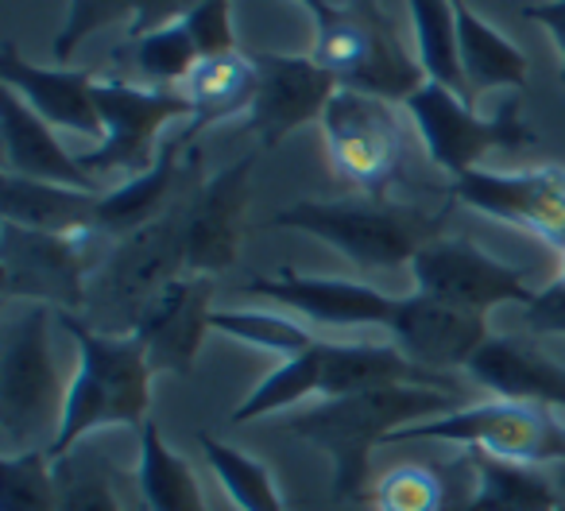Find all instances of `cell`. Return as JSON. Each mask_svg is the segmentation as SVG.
<instances>
[{
	"label": "cell",
	"mask_w": 565,
	"mask_h": 511,
	"mask_svg": "<svg viewBox=\"0 0 565 511\" xmlns=\"http://www.w3.org/2000/svg\"><path fill=\"white\" fill-rule=\"evenodd\" d=\"M454 392L426 384H392L372 392L338 395L322 400L318 407L302 411L287 423L295 438L326 449L333 461V500H364L369 488L372 449L384 446L403 426L426 423V418L449 415Z\"/></svg>",
	"instance_id": "obj_1"
},
{
	"label": "cell",
	"mask_w": 565,
	"mask_h": 511,
	"mask_svg": "<svg viewBox=\"0 0 565 511\" xmlns=\"http://www.w3.org/2000/svg\"><path fill=\"white\" fill-rule=\"evenodd\" d=\"M58 326L78 345V372L66 387L63 423H58L51 457H63L82 446V438L105 426L148 423L151 403V364L132 333H102L82 315H58Z\"/></svg>",
	"instance_id": "obj_2"
},
{
	"label": "cell",
	"mask_w": 565,
	"mask_h": 511,
	"mask_svg": "<svg viewBox=\"0 0 565 511\" xmlns=\"http://www.w3.org/2000/svg\"><path fill=\"white\" fill-rule=\"evenodd\" d=\"M194 187L198 182H190L163 217L113 244L109 256L94 268L82 310L94 330L132 333L148 302L186 276V210Z\"/></svg>",
	"instance_id": "obj_3"
},
{
	"label": "cell",
	"mask_w": 565,
	"mask_h": 511,
	"mask_svg": "<svg viewBox=\"0 0 565 511\" xmlns=\"http://www.w3.org/2000/svg\"><path fill=\"white\" fill-rule=\"evenodd\" d=\"M310 58L326 66L341 89L384 102H407L430 82L418 55H407L380 0H330V12L315 24Z\"/></svg>",
	"instance_id": "obj_4"
},
{
	"label": "cell",
	"mask_w": 565,
	"mask_h": 511,
	"mask_svg": "<svg viewBox=\"0 0 565 511\" xmlns=\"http://www.w3.org/2000/svg\"><path fill=\"white\" fill-rule=\"evenodd\" d=\"M66 392L51 361V307H28L0 345V454L55 446Z\"/></svg>",
	"instance_id": "obj_5"
},
{
	"label": "cell",
	"mask_w": 565,
	"mask_h": 511,
	"mask_svg": "<svg viewBox=\"0 0 565 511\" xmlns=\"http://www.w3.org/2000/svg\"><path fill=\"white\" fill-rule=\"evenodd\" d=\"M441 217H426L415 205L384 202V198H353V202H295L271 217V228H299L356 268H399L411 264L430 241H438Z\"/></svg>",
	"instance_id": "obj_6"
},
{
	"label": "cell",
	"mask_w": 565,
	"mask_h": 511,
	"mask_svg": "<svg viewBox=\"0 0 565 511\" xmlns=\"http://www.w3.org/2000/svg\"><path fill=\"white\" fill-rule=\"evenodd\" d=\"M387 441H454L477 454L500 457L519 465H562L565 461V423L550 407L531 403H477L457 407L449 415L403 426Z\"/></svg>",
	"instance_id": "obj_7"
},
{
	"label": "cell",
	"mask_w": 565,
	"mask_h": 511,
	"mask_svg": "<svg viewBox=\"0 0 565 511\" xmlns=\"http://www.w3.org/2000/svg\"><path fill=\"white\" fill-rule=\"evenodd\" d=\"M403 105H407V117L415 120L418 136H423L430 163L441 167L449 179L477 171L488 151H519L534 143V132L526 128L515 97L503 102L495 117H480L457 89L426 82Z\"/></svg>",
	"instance_id": "obj_8"
},
{
	"label": "cell",
	"mask_w": 565,
	"mask_h": 511,
	"mask_svg": "<svg viewBox=\"0 0 565 511\" xmlns=\"http://www.w3.org/2000/svg\"><path fill=\"white\" fill-rule=\"evenodd\" d=\"M94 236L97 233H40L4 221L0 225L4 299H28L32 307H55L58 315H82Z\"/></svg>",
	"instance_id": "obj_9"
},
{
	"label": "cell",
	"mask_w": 565,
	"mask_h": 511,
	"mask_svg": "<svg viewBox=\"0 0 565 511\" xmlns=\"http://www.w3.org/2000/svg\"><path fill=\"white\" fill-rule=\"evenodd\" d=\"M97 109L105 120V140L97 148L82 151L78 163L89 174H143L156 167V140L171 120L190 117V105L179 89L132 86V82H97Z\"/></svg>",
	"instance_id": "obj_10"
},
{
	"label": "cell",
	"mask_w": 565,
	"mask_h": 511,
	"mask_svg": "<svg viewBox=\"0 0 565 511\" xmlns=\"http://www.w3.org/2000/svg\"><path fill=\"white\" fill-rule=\"evenodd\" d=\"M326 159L333 174L380 198L395 179L403 156V128L392 102L356 89H338L322 113Z\"/></svg>",
	"instance_id": "obj_11"
},
{
	"label": "cell",
	"mask_w": 565,
	"mask_h": 511,
	"mask_svg": "<svg viewBox=\"0 0 565 511\" xmlns=\"http://www.w3.org/2000/svg\"><path fill=\"white\" fill-rule=\"evenodd\" d=\"M411 272H415V295L461 310H477V315H488L503 302L526 307L534 299L523 272L495 260L492 252H484L477 241H465V236L430 241L411 260Z\"/></svg>",
	"instance_id": "obj_12"
},
{
	"label": "cell",
	"mask_w": 565,
	"mask_h": 511,
	"mask_svg": "<svg viewBox=\"0 0 565 511\" xmlns=\"http://www.w3.org/2000/svg\"><path fill=\"white\" fill-rule=\"evenodd\" d=\"M449 194L484 217L526 228L539 241L565 252V167L534 171H465L449 182Z\"/></svg>",
	"instance_id": "obj_13"
},
{
	"label": "cell",
	"mask_w": 565,
	"mask_h": 511,
	"mask_svg": "<svg viewBox=\"0 0 565 511\" xmlns=\"http://www.w3.org/2000/svg\"><path fill=\"white\" fill-rule=\"evenodd\" d=\"M252 63H256V102L248 109V128L259 140V148H275L295 128L322 120L326 105L341 89V82L310 55L256 51Z\"/></svg>",
	"instance_id": "obj_14"
},
{
	"label": "cell",
	"mask_w": 565,
	"mask_h": 511,
	"mask_svg": "<svg viewBox=\"0 0 565 511\" xmlns=\"http://www.w3.org/2000/svg\"><path fill=\"white\" fill-rule=\"evenodd\" d=\"M252 167L256 156H244L194 187L186 210V276L217 279L236 260L252 202Z\"/></svg>",
	"instance_id": "obj_15"
},
{
	"label": "cell",
	"mask_w": 565,
	"mask_h": 511,
	"mask_svg": "<svg viewBox=\"0 0 565 511\" xmlns=\"http://www.w3.org/2000/svg\"><path fill=\"white\" fill-rule=\"evenodd\" d=\"M213 276H179L167 291L148 302V310L136 322L132 338L143 345L151 372L171 376H194L198 349L205 330H213Z\"/></svg>",
	"instance_id": "obj_16"
},
{
	"label": "cell",
	"mask_w": 565,
	"mask_h": 511,
	"mask_svg": "<svg viewBox=\"0 0 565 511\" xmlns=\"http://www.w3.org/2000/svg\"><path fill=\"white\" fill-rule=\"evenodd\" d=\"M387 333H392V345L411 364L438 372V376H446L449 369H465L472 361V353L492 338L484 315L449 307V302H434L426 295L395 299Z\"/></svg>",
	"instance_id": "obj_17"
},
{
	"label": "cell",
	"mask_w": 565,
	"mask_h": 511,
	"mask_svg": "<svg viewBox=\"0 0 565 511\" xmlns=\"http://www.w3.org/2000/svg\"><path fill=\"white\" fill-rule=\"evenodd\" d=\"M244 295H256L264 302L295 310L322 326H384L395 315V299L369 284L333 276H302L295 268H279L271 276H252L244 284Z\"/></svg>",
	"instance_id": "obj_18"
},
{
	"label": "cell",
	"mask_w": 565,
	"mask_h": 511,
	"mask_svg": "<svg viewBox=\"0 0 565 511\" xmlns=\"http://www.w3.org/2000/svg\"><path fill=\"white\" fill-rule=\"evenodd\" d=\"M465 372L495 400L565 411V364L523 333H492Z\"/></svg>",
	"instance_id": "obj_19"
},
{
	"label": "cell",
	"mask_w": 565,
	"mask_h": 511,
	"mask_svg": "<svg viewBox=\"0 0 565 511\" xmlns=\"http://www.w3.org/2000/svg\"><path fill=\"white\" fill-rule=\"evenodd\" d=\"M0 82L9 89H17L51 128L94 136L97 143L105 140V120L94 97V86H97L94 74L63 71V66L47 71V66L28 63L17 47H4L0 51Z\"/></svg>",
	"instance_id": "obj_20"
},
{
	"label": "cell",
	"mask_w": 565,
	"mask_h": 511,
	"mask_svg": "<svg viewBox=\"0 0 565 511\" xmlns=\"http://www.w3.org/2000/svg\"><path fill=\"white\" fill-rule=\"evenodd\" d=\"M190 143H182L174 136L171 143L159 148V159L151 171L128 179L125 187L109 190L97 202V233L125 241V236L140 233L143 225H151L156 217H163L186 190V179H194L198 171V151H186Z\"/></svg>",
	"instance_id": "obj_21"
},
{
	"label": "cell",
	"mask_w": 565,
	"mask_h": 511,
	"mask_svg": "<svg viewBox=\"0 0 565 511\" xmlns=\"http://www.w3.org/2000/svg\"><path fill=\"white\" fill-rule=\"evenodd\" d=\"M0 113H4V117H0V132H4V174L94 190V174L78 163V156H71V151L58 143L55 128H51L17 89L4 86Z\"/></svg>",
	"instance_id": "obj_22"
},
{
	"label": "cell",
	"mask_w": 565,
	"mask_h": 511,
	"mask_svg": "<svg viewBox=\"0 0 565 511\" xmlns=\"http://www.w3.org/2000/svg\"><path fill=\"white\" fill-rule=\"evenodd\" d=\"M179 94L190 105V125L179 140L190 143L205 128L252 109V102H256V63L244 51L198 58V66L186 74Z\"/></svg>",
	"instance_id": "obj_23"
},
{
	"label": "cell",
	"mask_w": 565,
	"mask_h": 511,
	"mask_svg": "<svg viewBox=\"0 0 565 511\" xmlns=\"http://www.w3.org/2000/svg\"><path fill=\"white\" fill-rule=\"evenodd\" d=\"M97 190L63 187L4 174L0 182V217L40 233H97ZM102 236V233H97Z\"/></svg>",
	"instance_id": "obj_24"
},
{
	"label": "cell",
	"mask_w": 565,
	"mask_h": 511,
	"mask_svg": "<svg viewBox=\"0 0 565 511\" xmlns=\"http://www.w3.org/2000/svg\"><path fill=\"white\" fill-rule=\"evenodd\" d=\"M477 485V469L472 457H457L454 465H392L384 477L372 485L369 500L376 511H457L461 503V488Z\"/></svg>",
	"instance_id": "obj_25"
},
{
	"label": "cell",
	"mask_w": 565,
	"mask_h": 511,
	"mask_svg": "<svg viewBox=\"0 0 565 511\" xmlns=\"http://www.w3.org/2000/svg\"><path fill=\"white\" fill-rule=\"evenodd\" d=\"M469 457L477 469V488L457 511H562L554 477H542L534 465L500 461L477 449H469Z\"/></svg>",
	"instance_id": "obj_26"
},
{
	"label": "cell",
	"mask_w": 565,
	"mask_h": 511,
	"mask_svg": "<svg viewBox=\"0 0 565 511\" xmlns=\"http://www.w3.org/2000/svg\"><path fill=\"white\" fill-rule=\"evenodd\" d=\"M457 51H461V71L465 82L472 89H523L526 86V55L500 35L495 28H488L477 12L457 0Z\"/></svg>",
	"instance_id": "obj_27"
},
{
	"label": "cell",
	"mask_w": 565,
	"mask_h": 511,
	"mask_svg": "<svg viewBox=\"0 0 565 511\" xmlns=\"http://www.w3.org/2000/svg\"><path fill=\"white\" fill-rule=\"evenodd\" d=\"M136 488H140V503L148 511H205V496L190 465L167 446L163 430L151 418L140 426Z\"/></svg>",
	"instance_id": "obj_28"
},
{
	"label": "cell",
	"mask_w": 565,
	"mask_h": 511,
	"mask_svg": "<svg viewBox=\"0 0 565 511\" xmlns=\"http://www.w3.org/2000/svg\"><path fill=\"white\" fill-rule=\"evenodd\" d=\"M407 9L426 78L461 94L465 71L461 51H457V0H407Z\"/></svg>",
	"instance_id": "obj_29"
},
{
	"label": "cell",
	"mask_w": 565,
	"mask_h": 511,
	"mask_svg": "<svg viewBox=\"0 0 565 511\" xmlns=\"http://www.w3.org/2000/svg\"><path fill=\"white\" fill-rule=\"evenodd\" d=\"M198 446H202L210 469L217 472L228 500L236 503V511H282V496L271 480V469L259 457L244 454L228 441H217L213 434H198Z\"/></svg>",
	"instance_id": "obj_30"
},
{
	"label": "cell",
	"mask_w": 565,
	"mask_h": 511,
	"mask_svg": "<svg viewBox=\"0 0 565 511\" xmlns=\"http://www.w3.org/2000/svg\"><path fill=\"white\" fill-rule=\"evenodd\" d=\"M318 384H322V341L307 349L299 356H287L279 361L256 387L252 395L233 411V423H252V418H267L282 407H295L307 395H318Z\"/></svg>",
	"instance_id": "obj_31"
},
{
	"label": "cell",
	"mask_w": 565,
	"mask_h": 511,
	"mask_svg": "<svg viewBox=\"0 0 565 511\" xmlns=\"http://www.w3.org/2000/svg\"><path fill=\"white\" fill-rule=\"evenodd\" d=\"M128 47H132V63L140 71V78L159 89H179L186 82V74L198 66V58H202L182 20L159 28V32L136 35V40H128Z\"/></svg>",
	"instance_id": "obj_32"
},
{
	"label": "cell",
	"mask_w": 565,
	"mask_h": 511,
	"mask_svg": "<svg viewBox=\"0 0 565 511\" xmlns=\"http://www.w3.org/2000/svg\"><path fill=\"white\" fill-rule=\"evenodd\" d=\"M210 326L217 333H228L233 341H248L256 349H267L279 361L307 353L315 345V338L299 322L275 315V310H213Z\"/></svg>",
	"instance_id": "obj_33"
},
{
	"label": "cell",
	"mask_w": 565,
	"mask_h": 511,
	"mask_svg": "<svg viewBox=\"0 0 565 511\" xmlns=\"http://www.w3.org/2000/svg\"><path fill=\"white\" fill-rule=\"evenodd\" d=\"M51 461H55L58 511H125L97 454L71 449V454L51 457Z\"/></svg>",
	"instance_id": "obj_34"
},
{
	"label": "cell",
	"mask_w": 565,
	"mask_h": 511,
	"mask_svg": "<svg viewBox=\"0 0 565 511\" xmlns=\"http://www.w3.org/2000/svg\"><path fill=\"white\" fill-rule=\"evenodd\" d=\"M0 511H58L55 461L47 449L0 461Z\"/></svg>",
	"instance_id": "obj_35"
},
{
	"label": "cell",
	"mask_w": 565,
	"mask_h": 511,
	"mask_svg": "<svg viewBox=\"0 0 565 511\" xmlns=\"http://www.w3.org/2000/svg\"><path fill=\"white\" fill-rule=\"evenodd\" d=\"M132 17H136V0H71L63 32L55 35L51 51H55V58H71L82 40H89V35L109 24H132Z\"/></svg>",
	"instance_id": "obj_36"
},
{
	"label": "cell",
	"mask_w": 565,
	"mask_h": 511,
	"mask_svg": "<svg viewBox=\"0 0 565 511\" xmlns=\"http://www.w3.org/2000/svg\"><path fill=\"white\" fill-rule=\"evenodd\" d=\"M228 4H233V0H198L194 9L182 17V24H186L190 40H194V47H198V55H202V58L236 51Z\"/></svg>",
	"instance_id": "obj_37"
},
{
	"label": "cell",
	"mask_w": 565,
	"mask_h": 511,
	"mask_svg": "<svg viewBox=\"0 0 565 511\" xmlns=\"http://www.w3.org/2000/svg\"><path fill=\"white\" fill-rule=\"evenodd\" d=\"M526 330L534 333H565V284H550L534 291V299L523 307Z\"/></svg>",
	"instance_id": "obj_38"
},
{
	"label": "cell",
	"mask_w": 565,
	"mask_h": 511,
	"mask_svg": "<svg viewBox=\"0 0 565 511\" xmlns=\"http://www.w3.org/2000/svg\"><path fill=\"white\" fill-rule=\"evenodd\" d=\"M194 4L198 0H136V17H132V24H128V40L159 32V28H167V24H179Z\"/></svg>",
	"instance_id": "obj_39"
},
{
	"label": "cell",
	"mask_w": 565,
	"mask_h": 511,
	"mask_svg": "<svg viewBox=\"0 0 565 511\" xmlns=\"http://www.w3.org/2000/svg\"><path fill=\"white\" fill-rule=\"evenodd\" d=\"M523 20L542 24L550 40H554L557 58H562L557 78H562V86H565V0H539V4H523Z\"/></svg>",
	"instance_id": "obj_40"
},
{
	"label": "cell",
	"mask_w": 565,
	"mask_h": 511,
	"mask_svg": "<svg viewBox=\"0 0 565 511\" xmlns=\"http://www.w3.org/2000/svg\"><path fill=\"white\" fill-rule=\"evenodd\" d=\"M295 4H302V9L310 12V20H315V24L326 17V12H330V0H295Z\"/></svg>",
	"instance_id": "obj_41"
},
{
	"label": "cell",
	"mask_w": 565,
	"mask_h": 511,
	"mask_svg": "<svg viewBox=\"0 0 565 511\" xmlns=\"http://www.w3.org/2000/svg\"><path fill=\"white\" fill-rule=\"evenodd\" d=\"M554 488H557V503H562V511H565V461L554 465Z\"/></svg>",
	"instance_id": "obj_42"
},
{
	"label": "cell",
	"mask_w": 565,
	"mask_h": 511,
	"mask_svg": "<svg viewBox=\"0 0 565 511\" xmlns=\"http://www.w3.org/2000/svg\"><path fill=\"white\" fill-rule=\"evenodd\" d=\"M557 284H565V252H562V268H557Z\"/></svg>",
	"instance_id": "obj_43"
},
{
	"label": "cell",
	"mask_w": 565,
	"mask_h": 511,
	"mask_svg": "<svg viewBox=\"0 0 565 511\" xmlns=\"http://www.w3.org/2000/svg\"><path fill=\"white\" fill-rule=\"evenodd\" d=\"M136 511H148V508H143V503H140V508H136Z\"/></svg>",
	"instance_id": "obj_44"
}]
</instances>
